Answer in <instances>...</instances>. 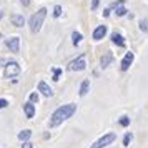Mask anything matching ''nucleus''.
I'll return each mask as SVG.
<instances>
[{
    "mask_svg": "<svg viewBox=\"0 0 148 148\" xmlns=\"http://www.w3.org/2000/svg\"><path fill=\"white\" fill-rule=\"evenodd\" d=\"M2 37H3V35H2V34H0V38H2Z\"/></svg>",
    "mask_w": 148,
    "mask_h": 148,
    "instance_id": "32",
    "label": "nucleus"
},
{
    "mask_svg": "<svg viewBox=\"0 0 148 148\" xmlns=\"http://www.w3.org/2000/svg\"><path fill=\"white\" fill-rule=\"evenodd\" d=\"M125 3V0H116V2H113L112 5H110V8H116L118 5H123Z\"/></svg>",
    "mask_w": 148,
    "mask_h": 148,
    "instance_id": "24",
    "label": "nucleus"
},
{
    "mask_svg": "<svg viewBox=\"0 0 148 148\" xmlns=\"http://www.w3.org/2000/svg\"><path fill=\"white\" fill-rule=\"evenodd\" d=\"M23 112H25V116H27V118H34L35 116V105L32 101L23 103Z\"/></svg>",
    "mask_w": 148,
    "mask_h": 148,
    "instance_id": "12",
    "label": "nucleus"
},
{
    "mask_svg": "<svg viewBox=\"0 0 148 148\" xmlns=\"http://www.w3.org/2000/svg\"><path fill=\"white\" fill-rule=\"evenodd\" d=\"M45 17H47V8H45V7L38 8V10H37V14H34L32 17H30V30H32L34 34L40 32Z\"/></svg>",
    "mask_w": 148,
    "mask_h": 148,
    "instance_id": "2",
    "label": "nucleus"
},
{
    "mask_svg": "<svg viewBox=\"0 0 148 148\" xmlns=\"http://www.w3.org/2000/svg\"><path fill=\"white\" fill-rule=\"evenodd\" d=\"M112 42H113L116 47H121V48H125V45H127V43H125V38H123V35L118 34V32H113V34H112Z\"/></svg>",
    "mask_w": 148,
    "mask_h": 148,
    "instance_id": "11",
    "label": "nucleus"
},
{
    "mask_svg": "<svg viewBox=\"0 0 148 148\" xmlns=\"http://www.w3.org/2000/svg\"><path fill=\"white\" fill-rule=\"evenodd\" d=\"M60 75H62V68H53V82L60 80Z\"/></svg>",
    "mask_w": 148,
    "mask_h": 148,
    "instance_id": "22",
    "label": "nucleus"
},
{
    "mask_svg": "<svg viewBox=\"0 0 148 148\" xmlns=\"http://www.w3.org/2000/svg\"><path fill=\"white\" fill-rule=\"evenodd\" d=\"M138 27L143 34H148V18H141L140 23H138Z\"/></svg>",
    "mask_w": 148,
    "mask_h": 148,
    "instance_id": "17",
    "label": "nucleus"
},
{
    "mask_svg": "<svg viewBox=\"0 0 148 148\" xmlns=\"http://www.w3.org/2000/svg\"><path fill=\"white\" fill-rule=\"evenodd\" d=\"M107 32H108V28H107V25H98V27L93 30V40H101L105 35H107Z\"/></svg>",
    "mask_w": 148,
    "mask_h": 148,
    "instance_id": "10",
    "label": "nucleus"
},
{
    "mask_svg": "<svg viewBox=\"0 0 148 148\" xmlns=\"http://www.w3.org/2000/svg\"><path fill=\"white\" fill-rule=\"evenodd\" d=\"M132 140H133V135L130 133V132H127L125 136H123V147H128V145L132 143Z\"/></svg>",
    "mask_w": 148,
    "mask_h": 148,
    "instance_id": "18",
    "label": "nucleus"
},
{
    "mask_svg": "<svg viewBox=\"0 0 148 148\" xmlns=\"http://www.w3.org/2000/svg\"><path fill=\"white\" fill-rule=\"evenodd\" d=\"M82 38H83V35H82L80 32H73V34H72V42H73L75 47H77V45H80Z\"/></svg>",
    "mask_w": 148,
    "mask_h": 148,
    "instance_id": "16",
    "label": "nucleus"
},
{
    "mask_svg": "<svg viewBox=\"0 0 148 148\" xmlns=\"http://www.w3.org/2000/svg\"><path fill=\"white\" fill-rule=\"evenodd\" d=\"M22 148H34V145H32L28 140H25L23 141V145H22Z\"/></svg>",
    "mask_w": 148,
    "mask_h": 148,
    "instance_id": "27",
    "label": "nucleus"
},
{
    "mask_svg": "<svg viewBox=\"0 0 148 148\" xmlns=\"http://www.w3.org/2000/svg\"><path fill=\"white\" fill-rule=\"evenodd\" d=\"M127 8L123 7V5H118V7H116V12H115V14H116V17H125V15H127Z\"/></svg>",
    "mask_w": 148,
    "mask_h": 148,
    "instance_id": "19",
    "label": "nucleus"
},
{
    "mask_svg": "<svg viewBox=\"0 0 148 148\" xmlns=\"http://www.w3.org/2000/svg\"><path fill=\"white\" fill-rule=\"evenodd\" d=\"M100 5V0H92V10H97Z\"/></svg>",
    "mask_w": 148,
    "mask_h": 148,
    "instance_id": "26",
    "label": "nucleus"
},
{
    "mask_svg": "<svg viewBox=\"0 0 148 148\" xmlns=\"http://www.w3.org/2000/svg\"><path fill=\"white\" fill-rule=\"evenodd\" d=\"M7 107H8V101L5 98H0V110L2 108H7Z\"/></svg>",
    "mask_w": 148,
    "mask_h": 148,
    "instance_id": "25",
    "label": "nucleus"
},
{
    "mask_svg": "<svg viewBox=\"0 0 148 148\" xmlns=\"http://www.w3.org/2000/svg\"><path fill=\"white\" fill-rule=\"evenodd\" d=\"M10 22H12V25H15V27H23V25H25L23 15H18V14L10 15Z\"/></svg>",
    "mask_w": 148,
    "mask_h": 148,
    "instance_id": "13",
    "label": "nucleus"
},
{
    "mask_svg": "<svg viewBox=\"0 0 148 148\" xmlns=\"http://www.w3.org/2000/svg\"><path fill=\"white\" fill-rule=\"evenodd\" d=\"M38 100H40V97H38V93L37 92H34V93H30V97H28V101H32V103H38Z\"/></svg>",
    "mask_w": 148,
    "mask_h": 148,
    "instance_id": "21",
    "label": "nucleus"
},
{
    "mask_svg": "<svg viewBox=\"0 0 148 148\" xmlns=\"http://www.w3.org/2000/svg\"><path fill=\"white\" fill-rule=\"evenodd\" d=\"M88 92H90V80L85 78V80L82 82V85H80V92H78V95H80V97H85Z\"/></svg>",
    "mask_w": 148,
    "mask_h": 148,
    "instance_id": "14",
    "label": "nucleus"
},
{
    "mask_svg": "<svg viewBox=\"0 0 148 148\" xmlns=\"http://www.w3.org/2000/svg\"><path fill=\"white\" fill-rule=\"evenodd\" d=\"M85 68H87L85 53H82L78 58L72 60V62H70V65H68V70H70V72H82V70H85Z\"/></svg>",
    "mask_w": 148,
    "mask_h": 148,
    "instance_id": "5",
    "label": "nucleus"
},
{
    "mask_svg": "<svg viewBox=\"0 0 148 148\" xmlns=\"http://www.w3.org/2000/svg\"><path fill=\"white\" fill-rule=\"evenodd\" d=\"M20 72H22L20 65L15 60H10V62H7V65L3 68V77L5 78H14V77H18Z\"/></svg>",
    "mask_w": 148,
    "mask_h": 148,
    "instance_id": "3",
    "label": "nucleus"
},
{
    "mask_svg": "<svg viewBox=\"0 0 148 148\" xmlns=\"http://www.w3.org/2000/svg\"><path fill=\"white\" fill-rule=\"evenodd\" d=\"M112 62H113V53H112V52H105L103 57L100 58V67L105 70V68H108L112 65Z\"/></svg>",
    "mask_w": 148,
    "mask_h": 148,
    "instance_id": "9",
    "label": "nucleus"
},
{
    "mask_svg": "<svg viewBox=\"0 0 148 148\" xmlns=\"http://www.w3.org/2000/svg\"><path fill=\"white\" fill-rule=\"evenodd\" d=\"M118 123H120L121 127L123 128H127L128 125H130V118H128V116H125V115H123V116H120V118H118Z\"/></svg>",
    "mask_w": 148,
    "mask_h": 148,
    "instance_id": "20",
    "label": "nucleus"
},
{
    "mask_svg": "<svg viewBox=\"0 0 148 148\" xmlns=\"http://www.w3.org/2000/svg\"><path fill=\"white\" fill-rule=\"evenodd\" d=\"M108 15H110V8H105L103 10V17H108Z\"/></svg>",
    "mask_w": 148,
    "mask_h": 148,
    "instance_id": "29",
    "label": "nucleus"
},
{
    "mask_svg": "<svg viewBox=\"0 0 148 148\" xmlns=\"http://www.w3.org/2000/svg\"><path fill=\"white\" fill-rule=\"evenodd\" d=\"M37 88H38V92H40L43 97H52L53 95V90L47 85V82H43V80H40L38 82V85H37Z\"/></svg>",
    "mask_w": 148,
    "mask_h": 148,
    "instance_id": "8",
    "label": "nucleus"
},
{
    "mask_svg": "<svg viewBox=\"0 0 148 148\" xmlns=\"http://www.w3.org/2000/svg\"><path fill=\"white\" fill-rule=\"evenodd\" d=\"M115 140H116V133L110 132V133H105L101 138H98L93 145H90V148H103V147H107V145H110V143H113Z\"/></svg>",
    "mask_w": 148,
    "mask_h": 148,
    "instance_id": "4",
    "label": "nucleus"
},
{
    "mask_svg": "<svg viewBox=\"0 0 148 148\" xmlns=\"http://www.w3.org/2000/svg\"><path fill=\"white\" fill-rule=\"evenodd\" d=\"M0 63H5V60H3V58H0Z\"/></svg>",
    "mask_w": 148,
    "mask_h": 148,
    "instance_id": "31",
    "label": "nucleus"
},
{
    "mask_svg": "<svg viewBox=\"0 0 148 148\" xmlns=\"http://www.w3.org/2000/svg\"><path fill=\"white\" fill-rule=\"evenodd\" d=\"M2 17H3V12H2V10H0V18H2Z\"/></svg>",
    "mask_w": 148,
    "mask_h": 148,
    "instance_id": "30",
    "label": "nucleus"
},
{
    "mask_svg": "<svg viewBox=\"0 0 148 148\" xmlns=\"http://www.w3.org/2000/svg\"><path fill=\"white\" fill-rule=\"evenodd\" d=\"M5 47L12 52V53H18L20 52V37H10L5 40Z\"/></svg>",
    "mask_w": 148,
    "mask_h": 148,
    "instance_id": "6",
    "label": "nucleus"
},
{
    "mask_svg": "<svg viewBox=\"0 0 148 148\" xmlns=\"http://www.w3.org/2000/svg\"><path fill=\"white\" fill-rule=\"evenodd\" d=\"M77 112V103H67V105H62L55 110L52 116H50V121H48V127L50 128H55L62 125L65 120H68L72 115Z\"/></svg>",
    "mask_w": 148,
    "mask_h": 148,
    "instance_id": "1",
    "label": "nucleus"
},
{
    "mask_svg": "<svg viewBox=\"0 0 148 148\" xmlns=\"http://www.w3.org/2000/svg\"><path fill=\"white\" fill-rule=\"evenodd\" d=\"M60 15H62V7H60V5H55V7H53V17H55V18H58Z\"/></svg>",
    "mask_w": 148,
    "mask_h": 148,
    "instance_id": "23",
    "label": "nucleus"
},
{
    "mask_svg": "<svg viewBox=\"0 0 148 148\" xmlns=\"http://www.w3.org/2000/svg\"><path fill=\"white\" fill-rule=\"evenodd\" d=\"M32 136V130H22L20 133H18V140H22V141H25V140H28Z\"/></svg>",
    "mask_w": 148,
    "mask_h": 148,
    "instance_id": "15",
    "label": "nucleus"
},
{
    "mask_svg": "<svg viewBox=\"0 0 148 148\" xmlns=\"http://www.w3.org/2000/svg\"><path fill=\"white\" fill-rule=\"evenodd\" d=\"M20 3L23 7H28V5H30V0H20Z\"/></svg>",
    "mask_w": 148,
    "mask_h": 148,
    "instance_id": "28",
    "label": "nucleus"
},
{
    "mask_svg": "<svg viewBox=\"0 0 148 148\" xmlns=\"http://www.w3.org/2000/svg\"><path fill=\"white\" fill-rule=\"evenodd\" d=\"M133 60H135V53H133V52H127V53H125V57L121 58V65H120L121 72H127V70H130L132 63H133Z\"/></svg>",
    "mask_w": 148,
    "mask_h": 148,
    "instance_id": "7",
    "label": "nucleus"
}]
</instances>
